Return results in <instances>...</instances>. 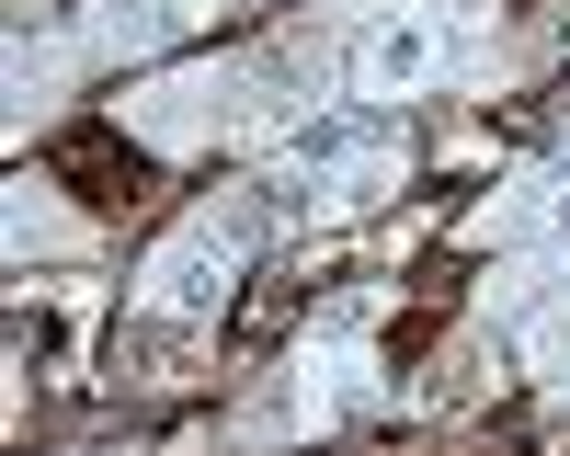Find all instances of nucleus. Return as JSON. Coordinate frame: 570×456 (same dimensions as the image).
I'll list each match as a JSON object with an SVG mask.
<instances>
[{"mask_svg": "<svg viewBox=\"0 0 570 456\" xmlns=\"http://www.w3.org/2000/svg\"><path fill=\"white\" fill-rule=\"evenodd\" d=\"M228 286H240V251L206 228V240H183V251L149 274V308H160V319H195V308H217Z\"/></svg>", "mask_w": 570, "mask_h": 456, "instance_id": "obj_1", "label": "nucleus"}, {"mask_svg": "<svg viewBox=\"0 0 570 456\" xmlns=\"http://www.w3.org/2000/svg\"><path fill=\"white\" fill-rule=\"evenodd\" d=\"M434 69H445V34L422 23V12H400V23H376V34H365V80L411 91V80H434Z\"/></svg>", "mask_w": 570, "mask_h": 456, "instance_id": "obj_2", "label": "nucleus"}, {"mask_svg": "<svg viewBox=\"0 0 570 456\" xmlns=\"http://www.w3.org/2000/svg\"><path fill=\"white\" fill-rule=\"evenodd\" d=\"M365 149H376L365 115H308V126H297V171H354Z\"/></svg>", "mask_w": 570, "mask_h": 456, "instance_id": "obj_3", "label": "nucleus"}]
</instances>
